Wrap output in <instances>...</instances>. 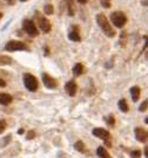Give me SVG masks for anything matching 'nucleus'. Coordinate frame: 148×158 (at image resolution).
Wrapping results in <instances>:
<instances>
[{
  "label": "nucleus",
  "instance_id": "7ed1b4c3",
  "mask_svg": "<svg viewBox=\"0 0 148 158\" xmlns=\"http://www.w3.org/2000/svg\"><path fill=\"white\" fill-rule=\"evenodd\" d=\"M23 80H24V85L26 87L28 91L31 92H35L39 87V83H38V79L31 74V73H24L23 76Z\"/></svg>",
  "mask_w": 148,
  "mask_h": 158
},
{
  "label": "nucleus",
  "instance_id": "20e7f679",
  "mask_svg": "<svg viewBox=\"0 0 148 158\" xmlns=\"http://www.w3.org/2000/svg\"><path fill=\"white\" fill-rule=\"evenodd\" d=\"M110 21L118 29H122L127 23V17L121 11H115L110 14Z\"/></svg>",
  "mask_w": 148,
  "mask_h": 158
},
{
  "label": "nucleus",
  "instance_id": "9b49d317",
  "mask_svg": "<svg viewBox=\"0 0 148 158\" xmlns=\"http://www.w3.org/2000/svg\"><path fill=\"white\" fill-rule=\"evenodd\" d=\"M13 101V97L8 93H0V105H10Z\"/></svg>",
  "mask_w": 148,
  "mask_h": 158
},
{
  "label": "nucleus",
  "instance_id": "2f4dec72",
  "mask_svg": "<svg viewBox=\"0 0 148 158\" xmlns=\"http://www.w3.org/2000/svg\"><path fill=\"white\" fill-rule=\"evenodd\" d=\"M20 1H21V2H24V1H27V0H20Z\"/></svg>",
  "mask_w": 148,
  "mask_h": 158
},
{
  "label": "nucleus",
  "instance_id": "4be33fe9",
  "mask_svg": "<svg viewBox=\"0 0 148 158\" xmlns=\"http://www.w3.org/2000/svg\"><path fill=\"white\" fill-rule=\"evenodd\" d=\"M100 4H101V6L104 7V8H109L110 7V0H100Z\"/></svg>",
  "mask_w": 148,
  "mask_h": 158
},
{
  "label": "nucleus",
  "instance_id": "f8f14e48",
  "mask_svg": "<svg viewBox=\"0 0 148 158\" xmlns=\"http://www.w3.org/2000/svg\"><path fill=\"white\" fill-rule=\"evenodd\" d=\"M131 96L133 101H137V99L140 98V87L139 86H132L131 87Z\"/></svg>",
  "mask_w": 148,
  "mask_h": 158
},
{
  "label": "nucleus",
  "instance_id": "1a4fd4ad",
  "mask_svg": "<svg viewBox=\"0 0 148 158\" xmlns=\"http://www.w3.org/2000/svg\"><path fill=\"white\" fill-rule=\"evenodd\" d=\"M135 138L140 142V143H146L147 142V131L143 128H136L134 130Z\"/></svg>",
  "mask_w": 148,
  "mask_h": 158
},
{
  "label": "nucleus",
  "instance_id": "6ab92c4d",
  "mask_svg": "<svg viewBox=\"0 0 148 158\" xmlns=\"http://www.w3.org/2000/svg\"><path fill=\"white\" fill-rule=\"evenodd\" d=\"M74 147H75V150L77 151H79V152H86V147H85V144L82 143L81 141H79V142H77V143L74 144Z\"/></svg>",
  "mask_w": 148,
  "mask_h": 158
},
{
  "label": "nucleus",
  "instance_id": "393cba45",
  "mask_svg": "<svg viewBox=\"0 0 148 158\" xmlns=\"http://www.w3.org/2000/svg\"><path fill=\"white\" fill-rule=\"evenodd\" d=\"M107 123L108 124H110V125H113V124H114V117H113V116H109V117H108Z\"/></svg>",
  "mask_w": 148,
  "mask_h": 158
},
{
  "label": "nucleus",
  "instance_id": "f3484780",
  "mask_svg": "<svg viewBox=\"0 0 148 158\" xmlns=\"http://www.w3.org/2000/svg\"><path fill=\"white\" fill-rule=\"evenodd\" d=\"M83 71V66H82V64L80 63H78V64H75L74 66H73V73H74V76H80L81 73Z\"/></svg>",
  "mask_w": 148,
  "mask_h": 158
},
{
  "label": "nucleus",
  "instance_id": "ddd939ff",
  "mask_svg": "<svg viewBox=\"0 0 148 158\" xmlns=\"http://www.w3.org/2000/svg\"><path fill=\"white\" fill-rule=\"evenodd\" d=\"M13 63V59L10 56H4L0 54V66H5V65H11Z\"/></svg>",
  "mask_w": 148,
  "mask_h": 158
},
{
  "label": "nucleus",
  "instance_id": "cd10ccee",
  "mask_svg": "<svg viewBox=\"0 0 148 158\" xmlns=\"http://www.w3.org/2000/svg\"><path fill=\"white\" fill-rule=\"evenodd\" d=\"M6 1H7V2L10 4V5H13V4H14V1H15V0H6Z\"/></svg>",
  "mask_w": 148,
  "mask_h": 158
},
{
  "label": "nucleus",
  "instance_id": "2eb2a0df",
  "mask_svg": "<svg viewBox=\"0 0 148 158\" xmlns=\"http://www.w3.org/2000/svg\"><path fill=\"white\" fill-rule=\"evenodd\" d=\"M68 38H69V40H72V42H80L81 40V37L80 34H79V32L75 29V31H71L69 32V34H68Z\"/></svg>",
  "mask_w": 148,
  "mask_h": 158
},
{
  "label": "nucleus",
  "instance_id": "f03ea898",
  "mask_svg": "<svg viewBox=\"0 0 148 158\" xmlns=\"http://www.w3.org/2000/svg\"><path fill=\"white\" fill-rule=\"evenodd\" d=\"M35 23L34 24H37L38 26H39V29L44 32V33H48V32H51V29H52V25H51V21L46 18V17H44V14H41L39 11H37L35 12Z\"/></svg>",
  "mask_w": 148,
  "mask_h": 158
},
{
  "label": "nucleus",
  "instance_id": "aec40b11",
  "mask_svg": "<svg viewBox=\"0 0 148 158\" xmlns=\"http://www.w3.org/2000/svg\"><path fill=\"white\" fill-rule=\"evenodd\" d=\"M53 5H51V4H48V5H46L45 7H44V12H45V14L50 15V14H53Z\"/></svg>",
  "mask_w": 148,
  "mask_h": 158
},
{
  "label": "nucleus",
  "instance_id": "a878e982",
  "mask_svg": "<svg viewBox=\"0 0 148 158\" xmlns=\"http://www.w3.org/2000/svg\"><path fill=\"white\" fill-rule=\"evenodd\" d=\"M33 137H34V132H33V131H29L28 135H27V138H28V139H32Z\"/></svg>",
  "mask_w": 148,
  "mask_h": 158
},
{
  "label": "nucleus",
  "instance_id": "9d476101",
  "mask_svg": "<svg viewBox=\"0 0 148 158\" xmlns=\"http://www.w3.org/2000/svg\"><path fill=\"white\" fill-rule=\"evenodd\" d=\"M65 90H66L68 96L74 97V96L77 94V91H78V85H77V83H75L74 80H69V82L66 83V85H65Z\"/></svg>",
  "mask_w": 148,
  "mask_h": 158
},
{
  "label": "nucleus",
  "instance_id": "b1692460",
  "mask_svg": "<svg viewBox=\"0 0 148 158\" xmlns=\"http://www.w3.org/2000/svg\"><path fill=\"white\" fill-rule=\"evenodd\" d=\"M147 106H148V101H145L141 105H140V111H141V112H145V111L147 110Z\"/></svg>",
  "mask_w": 148,
  "mask_h": 158
},
{
  "label": "nucleus",
  "instance_id": "39448f33",
  "mask_svg": "<svg viewBox=\"0 0 148 158\" xmlns=\"http://www.w3.org/2000/svg\"><path fill=\"white\" fill-rule=\"evenodd\" d=\"M5 50L8 52H14V51H27L28 47L25 43L19 42V40H10L5 45Z\"/></svg>",
  "mask_w": 148,
  "mask_h": 158
},
{
  "label": "nucleus",
  "instance_id": "a211bd4d",
  "mask_svg": "<svg viewBox=\"0 0 148 158\" xmlns=\"http://www.w3.org/2000/svg\"><path fill=\"white\" fill-rule=\"evenodd\" d=\"M118 105H119V109L121 110L122 112H128V104H127V101L125 99H120L119 103H118Z\"/></svg>",
  "mask_w": 148,
  "mask_h": 158
},
{
  "label": "nucleus",
  "instance_id": "412c9836",
  "mask_svg": "<svg viewBox=\"0 0 148 158\" xmlns=\"http://www.w3.org/2000/svg\"><path fill=\"white\" fill-rule=\"evenodd\" d=\"M7 128V123L5 119H0V135L5 132V130Z\"/></svg>",
  "mask_w": 148,
  "mask_h": 158
},
{
  "label": "nucleus",
  "instance_id": "c85d7f7f",
  "mask_svg": "<svg viewBox=\"0 0 148 158\" xmlns=\"http://www.w3.org/2000/svg\"><path fill=\"white\" fill-rule=\"evenodd\" d=\"M88 0H78V2H80V4H86Z\"/></svg>",
  "mask_w": 148,
  "mask_h": 158
},
{
  "label": "nucleus",
  "instance_id": "5701e85b",
  "mask_svg": "<svg viewBox=\"0 0 148 158\" xmlns=\"http://www.w3.org/2000/svg\"><path fill=\"white\" fill-rule=\"evenodd\" d=\"M140 156H141V151H139V150H134V151L131 152V157L140 158Z\"/></svg>",
  "mask_w": 148,
  "mask_h": 158
},
{
  "label": "nucleus",
  "instance_id": "bb28decb",
  "mask_svg": "<svg viewBox=\"0 0 148 158\" xmlns=\"http://www.w3.org/2000/svg\"><path fill=\"white\" fill-rule=\"evenodd\" d=\"M6 86V82L4 80V79H0V88L1 87H5Z\"/></svg>",
  "mask_w": 148,
  "mask_h": 158
},
{
  "label": "nucleus",
  "instance_id": "6e6552de",
  "mask_svg": "<svg viewBox=\"0 0 148 158\" xmlns=\"http://www.w3.org/2000/svg\"><path fill=\"white\" fill-rule=\"evenodd\" d=\"M93 135L98 138H101L102 141H105V143L109 145V138H110V133L109 131H107L106 129H102V128H96L93 130Z\"/></svg>",
  "mask_w": 148,
  "mask_h": 158
},
{
  "label": "nucleus",
  "instance_id": "423d86ee",
  "mask_svg": "<svg viewBox=\"0 0 148 158\" xmlns=\"http://www.w3.org/2000/svg\"><path fill=\"white\" fill-rule=\"evenodd\" d=\"M23 29L31 37H38L39 36V31L37 29V25L31 19H25L23 21Z\"/></svg>",
  "mask_w": 148,
  "mask_h": 158
},
{
  "label": "nucleus",
  "instance_id": "4468645a",
  "mask_svg": "<svg viewBox=\"0 0 148 158\" xmlns=\"http://www.w3.org/2000/svg\"><path fill=\"white\" fill-rule=\"evenodd\" d=\"M65 2H66V5H67L68 15H69V17H73V15H74V12H75L74 1H73V0H65Z\"/></svg>",
  "mask_w": 148,
  "mask_h": 158
},
{
  "label": "nucleus",
  "instance_id": "7c9ffc66",
  "mask_svg": "<svg viewBox=\"0 0 148 158\" xmlns=\"http://www.w3.org/2000/svg\"><path fill=\"white\" fill-rule=\"evenodd\" d=\"M1 18H2V13H1V12H0V19H1Z\"/></svg>",
  "mask_w": 148,
  "mask_h": 158
},
{
  "label": "nucleus",
  "instance_id": "0eeeda50",
  "mask_svg": "<svg viewBox=\"0 0 148 158\" xmlns=\"http://www.w3.org/2000/svg\"><path fill=\"white\" fill-rule=\"evenodd\" d=\"M41 78H42V83H44V85L47 87V88H50V90L56 88V86H58V82L54 79L53 77H51L48 73L44 72V73L41 74Z\"/></svg>",
  "mask_w": 148,
  "mask_h": 158
},
{
  "label": "nucleus",
  "instance_id": "dca6fc26",
  "mask_svg": "<svg viewBox=\"0 0 148 158\" xmlns=\"http://www.w3.org/2000/svg\"><path fill=\"white\" fill-rule=\"evenodd\" d=\"M96 153H98V156L100 158H110L109 153L107 152V150L105 147H102V146H99L96 149Z\"/></svg>",
  "mask_w": 148,
  "mask_h": 158
},
{
  "label": "nucleus",
  "instance_id": "c756f323",
  "mask_svg": "<svg viewBox=\"0 0 148 158\" xmlns=\"http://www.w3.org/2000/svg\"><path fill=\"white\" fill-rule=\"evenodd\" d=\"M145 156H146V157H148V147H146V149H145Z\"/></svg>",
  "mask_w": 148,
  "mask_h": 158
},
{
  "label": "nucleus",
  "instance_id": "f257e3e1",
  "mask_svg": "<svg viewBox=\"0 0 148 158\" xmlns=\"http://www.w3.org/2000/svg\"><path fill=\"white\" fill-rule=\"evenodd\" d=\"M96 23H98L99 27L102 29V32H104L107 37H109V38L115 37V31L110 26L108 19L106 18V15L104 14V13H98V14H96Z\"/></svg>",
  "mask_w": 148,
  "mask_h": 158
}]
</instances>
